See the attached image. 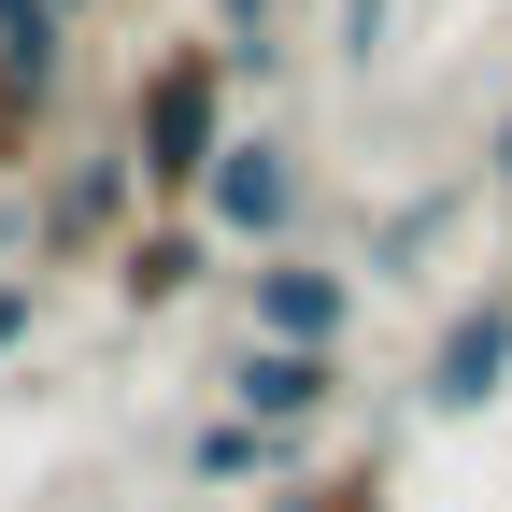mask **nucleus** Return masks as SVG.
Returning <instances> with one entry per match:
<instances>
[{"label":"nucleus","instance_id":"f257e3e1","mask_svg":"<svg viewBox=\"0 0 512 512\" xmlns=\"http://www.w3.org/2000/svg\"><path fill=\"white\" fill-rule=\"evenodd\" d=\"M228 128H242V57L214 29H171L143 72H128V171H143V214H185L200 200V171L228 157Z\"/></svg>","mask_w":512,"mask_h":512},{"label":"nucleus","instance_id":"f03ea898","mask_svg":"<svg viewBox=\"0 0 512 512\" xmlns=\"http://www.w3.org/2000/svg\"><path fill=\"white\" fill-rule=\"evenodd\" d=\"M200 214L228 256H285V242H313V143H285V128H228V157L200 171Z\"/></svg>","mask_w":512,"mask_h":512},{"label":"nucleus","instance_id":"7ed1b4c3","mask_svg":"<svg viewBox=\"0 0 512 512\" xmlns=\"http://www.w3.org/2000/svg\"><path fill=\"white\" fill-rule=\"evenodd\" d=\"M143 228V171H128V143H86V157H43L29 171V271H100V256Z\"/></svg>","mask_w":512,"mask_h":512},{"label":"nucleus","instance_id":"20e7f679","mask_svg":"<svg viewBox=\"0 0 512 512\" xmlns=\"http://www.w3.org/2000/svg\"><path fill=\"white\" fill-rule=\"evenodd\" d=\"M498 399H512V271H484V285L413 342V413H427V427H470V413H498Z\"/></svg>","mask_w":512,"mask_h":512},{"label":"nucleus","instance_id":"39448f33","mask_svg":"<svg viewBox=\"0 0 512 512\" xmlns=\"http://www.w3.org/2000/svg\"><path fill=\"white\" fill-rule=\"evenodd\" d=\"M356 313H370L356 256H328V242L242 256V342H313V356H342V342H356Z\"/></svg>","mask_w":512,"mask_h":512},{"label":"nucleus","instance_id":"423d86ee","mask_svg":"<svg viewBox=\"0 0 512 512\" xmlns=\"http://www.w3.org/2000/svg\"><path fill=\"white\" fill-rule=\"evenodd\" d=\"M342 399H356V370H342V356H313V342H242V356L214 370V413L271 427V441H328Z\"/></svg>","mask_w":512,"mask_h":512},{"label":"nucleus","instance_id":"0eeeda50","mask_svg":"<svg viewBox=\"0 0 512 512\" xmlns=\"http://www.w3.org/2000/svg\"><path fill=\"white\" fill-rule=\"evenodd\" d=\"M228 271V242L200 228V214H143V228H128L114 256H100V285H114V313H143V328H157V313H185V299H200Z\"/></svg>","mask_w":512,"mask_h":512},{"label":"nucleus","instance_id":"6e6552de","mask_svg":"<svg viewBox=\"0 0 512 512\" xmlns=\"http://www.w3.org/2000/svg\"><path fill=\"white\" fill-rule=\"evenodd\" d=\"M72 72H86V29L57 15V0H0V86L57 114V100H72Z\"/></svg>","mask_w":512,"mask_h":512},{"label":"nucleus","instance_id":"1a4fd4ad","mask_svg":"<svg viewBox=\"0 0 512 512\" xmlns=\"http://www.w3.org/2000/svg\"><path fill=\"white\" fill-rule=\"evenodd\" d=\"M299 456H313V441H271V427H242V413H200V427H185V484H214V498H271Z\"/></svg>","mask_w":512,"mask_h":512},{"label":"nucleus","instance_id":"9d476101","mask_svg":"<svg viewBox=\"0 0 512 512\" xmlns=\"http://www.w3.org/2000/svg\"><path fill=\"white\" fill-rule=\"evenodd\" d=\"M256 512H399V470L384 456H299Z\"/></svg>","mask_w":512,"mask_h":512},{"label":"nucleus","instance_id":"9b49d317","mask_svg":"<svg viewBox=\"0 0 512 512\" xmlns=\"http://www.w3.org/2000/svg\"><path fill=\"white\" fill-rule=\"evenodd\" d=\"M441 242H456V185H427V200L384 214V228H370V256H356V285H427L413 256H441Z\"/></svg>","mask_w":512,"mask_h":512},{"label":"nucleus","instance_id":"f8f14e48","mask_svg":"<svg viewBox=\"0 0 512 512\" xmlns=\"http://www.w3.org/2000/svg\"><path fill=\"white\" fill-rule=\"evenodd\" d=\"M399 15H413V0H342V15H328V57H342V72H384V57H399Z\"/></svg>","mask_w":512,"mask_h":512},{"label":"nucleus","instance_id":"ddd939ff","mask_svg":"<svg viewBox=\"0 0 512 512\" xmlns=\"http://www.w3.org/2000/svg\"><path fill=\"white\" fill-rule=\"evenodd\" d=\"M43 128H57L43 100H15V86H0V185H29V171H43Z\"/></svg>","mask_w":512,"mask_h":512},{"label":"nucleus","instance_id":"4468645a","mask_svg":"<svg viewBox=\"0 0 512 512\" xmlns=\"http://www.w3.org/2000/svg\"><path fill=\"white\" fill-rule=\"evenodd\" d=\"M43 342V271H0V370Z\"/></svg>","mask_w":512,"mask_h":512},{"label":"nucleus","instance_id":"2eb2a0df","mask_svg":"<svg viewBox=\"0 0 512 512\" xmlns=\"http://www.w3.org/2000/svg\"><path fill=\"white\" fill-rule=\"evenodd\" d=\"M0 271H29V185H0Z\"/></svg>","mask_w":512,"mask_h":512},{"label":"nucleus","instance_id":"dca6fc26","mask_svg":"<svg viewBox=\"0 0 512 512\" xmlns=\"http://www.w3.org/2000/svg\"><path fill=\"white\" fill-rule=\"evenodd\" d=\"M484 185L512 200V100H498V128H484Z\"/></svg>","mask_w":512,"mask_h":512},{"label":"nucleus","instance_id":"f3484780","mask_svg":"<svg viewBox=\"0 0 512 512\" xmlns=\"http://www.w3.org/2000/svg\"><path fill=\"white\" fill-rule=\"evenodd\" d=\"M57 15H72V29H86V15H114V0H57Z\"/></svg>","mask_w":512,"mask_h":512}]
</instances>
